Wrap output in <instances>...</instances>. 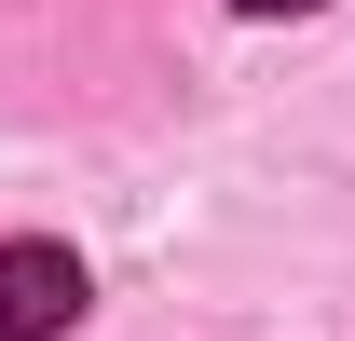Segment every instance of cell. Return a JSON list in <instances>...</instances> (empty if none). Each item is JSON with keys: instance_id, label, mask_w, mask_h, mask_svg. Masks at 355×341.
<instances>
[{"instance_id": "6da1fadb", "label": "cell", "mask_w": 355, "mask_h": 341, "mask_svg": "<svg viewBox=\"0 0 355 341\" xmlns=\"http://www.w3.org/2000/svg\"><path fill=\"white\" fill-rule=\"evenodd\" d=\"M83 259L69 246H42V232H14V246H0V341H69L83 328Z\"/></svg>"}, {"instance_id": "7a4b0ae2", "label": "cell", "mask_w": 355, "mask_h": 341, "mask_svg": "<svg viewBox=\"0 0 355 341\" xmlns=\"http://www.w3.org/2000/svg\"><path fill=\"white\" fill-rule=\"evenodd\" d=\"M232 14H314V0H232Z\"/></svg>"}]
</instances>
